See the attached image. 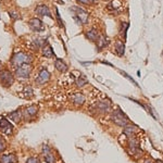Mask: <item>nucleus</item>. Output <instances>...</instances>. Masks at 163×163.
Here are the masks:
<instances>
[{
	"label": "nucleus",
	"mask_w": 163,
	"mask_h": 163,
	"mask_svg": "<svg viewBox=\"0 0 163 163\" xmlns=\"http://www.w3.org/2000/svg\"><path fill=\"white\" fill-rule=\"evenodd\" d=\"M32 61H33L32 56H29L28 53H25V52H19V53H15L12 57L11 64H12V66H14L16 69L20 65L25 64V63H30Z\"/></svg>",
	"instance_id": "1"
},
{
	"label": "nucleus",
	"mask_w": 163,
	"mask_h": 163,
	"mask_svg": "<svg viewBox=\"0 0 163 163\" xmlns=\"http://www.w3.org/2000/svg\"><path fill=\"white\" fill-rule=\"evenodd\" d=\"M72 11H74V17L80 24H86L88 22V13L84 9L78 8V7H73Z\"/></svg>",
	"instance_id": "2"
},
{
	"label": "nucleus",
	"mask_w": 163,
	"mask_h": 163,
	"mask_svg": "<svg viewBox=\"0 0 163 163\" xmlns=\"http://www.w3.org/2000/svg\"><path fill=\"white\" fill-rule=\"evenodd\" d=\"M111 119H112V121L119 126H123V127H125V126L128 125L127 117H126L125 115H124V113H122L120 110L114 111V112L111 114Z\"/></svg>",
	"instance_id": "3"
},
{
	"label": "nucleus",
	"mask_w": 163,
	"mask_h": 163,
	"mask_svg": "<svg viewBox=\"0 0 163 163\" xmlns=\"http://www.w3.org/2000/svg\"><path fill=\"white\" fill-rule=\"evenodd\" d=\"M30 72H32V65L29 63H25V64L20 65L15 69V75L21 78H27Z\"/></svg>",
	"instance_id": "4"
},
{
	"label": "nucleus",
	"mask_w": 163,
	"mask_h": 163,
	"mask_svg": "<svg viewBox=\"0 0 163 163\" xmlns=\"http://www.w3.org/2000/svg\"><path fill=\"white\" fill-rule=\"evenodd\" d=\"M14 82V77L9 71H2L0 73V83L2 86L4 87H10Z\"/></svg>",
	"instance_id": "5"
},
{
	"label": "nucleus",
	"mask_w": 163,
	"mask_h": 163,
	"mask_svg": "<svg viewBox=\"0 0 163 163\" xmlns=\"http://www.w3.org/2000/svg\"><path fill=\"white\" fill-rule=\"evenodd\" d=\"M49 78H50V73L46 69H43V70H40V72H39L38 76L36 77V80H35V82L38 85H41V84L47 83L48 80H49Z\"/></svg>",
	"instance_id": "6"
},
{
	"label": "nucleus",
	"mask_w": 163,
	"mask_h": 163,
	"mask_svg": "<svg viewBox=\"0 0 163 163\" xmlns=\"http://www.w3.org/2000/svg\"><path fill=\"white\" fill-rule=\"evenodd\" d=\"M0 129H1L2 133H4L6 135L12 134V125H11L10 122L7 119H4V117L0 119Z\"/></svg>",
	"instance_id": "7"
},
{
	"label": "nucleus",
	"mask_w": 163,
	"mask_h": 163,
	"mask_svg": "<svg viewBox=\"0 0 163 163\" xmlns=\"http://www.w3.org/2000/svg\"><path fill=\"white\" fill-rule=\"evenodd\" d=\"M28 25H29L30 29L34 30V32H41V30H43V24L39 19H32L28 22Z\"/></svg>",
	"instance_id": "8"
},
{
	"label": "nucleus",
	"mask_w": 163,
	"mask_h": 163,
	"mask_svg": "<svg viewBox=\"0 0 163 163\" xmlns=\"http://www.w3.org/2000/svg\"><path fill=\"white\" fill-rule=\"evenodd\" d=\"M108 10L110 11L111 13H121L123 8H122V3L119 1V0H114L111 3L108 4Z\"/></svg>",
	"instance_id": "9"
},
{
	"label": "nucleus",
	"mask_w": 163,
	"mask_h": 163,
	"mask_svg": "<svg viewBox=\"0 0 163 163\" xmlns=\"http://www.w3.org/2000/svg\"><path fill=\"white\" fill-rule=\"evenodd\" d=\"M36 13L39 15H41V16H49V17H52V14L51 12H50V10L48 9V7L43 6V4H40V6H38L36 8Z\"/></svg>",
	"instance_id": "10"
},
{
	"label": "nucleus",
	"mask_w": 163,
	"mask_h": 163,
	"mask_svg": "<svg viewBox=\"0 0 163 163\" xmlns=\"http://www.w3.org/2000/svg\"><path fill=\"white\" fill-rule=\"evenodd\" d=\"M70 99L75 106H82L85 102V96L83 93H74L73 96H71Z\"/></svg>",
	"instance_id": "11"
},
{
	"label": "nucleus",
	"mask_w": 163,
	"mask_h": 163,
	"mask_svg": "<svg viewBox=\"0 0 163 163\" xmlns=\"http://www.w3.org/2000/svg\"><path fill=\"white\" fill-rule=\"evenodd\" d=\"M43 156H45V160L47 163H54V156H52V153L50 152V148L48 146H43Z\"/></svg>",
	"instance_id": "12"
},
{
	"label": "nucleus",
	"mask_w": 163,
	"mask_h": 163,
	"mask_svg": "<svg viewBox=\"0 0 163 163\" xmlns=\"http://www.w3.org/2000/svg\"><path fill=\"white\" fill-rule=\"evenodd\" d=\"M54 66L61 73H65L67 71V65L64 63V61H62L61 59H57L56 62H54Z\"/></svg>",
	"instance_id": "13"
},
{
	"label": "nucleus",
	"mask_w": 163,
	"mask_h": 163,
	"mask_svg": "<svg viewBox=\"0 0 163 163\" xmlns=\"http://www.w3.org/2000/svg\"><path fill=\"white\" fill-rule=\"evenodd\" d=\"M37 111H38V108H37V106H28V108L25 110V117H27V119H32V117H34L35 115H36Z\"/></svg>",
	"instance_id": "14"
},
{
	"label": "nucleus",
	"mask_w": 163,
	"mask_h": 163,
	"mask_svg": "<svg viewBox=\"0 0 163 163\" xmlns=\"http://www.w3.org/2000/svg\"><path fill=\"white\" fill-rule=\"evenodd\" d=\"M96 41H97V46H98V49H99V50L102 49V48H106V46L109 45L108 38H106V37H104V36H99Z\"/></svg>",
	"instance_id": "15"
},
{
	"label": "nucleus",
	"mask_w": 163,
	"mask_h": 163,
	"mask_svg": "<svg viewBox=\"0 0 163 163\" xmlns=\"http://www.w3.org/2000/svg\"><path fill=\"white\" fill-rule=\"evenodd\" d=\"M0 162L1 163H15L16 162V156L14 154H7V156H2L0 158Z\"/></svg>",
	"instance_id": "16"
},
{
	"label": "nucleus",
	"mask_w": 163,
	"mask_h": 163,
	"mask_svg": "<svg viewBox=\"0 0 163 163\" xmlns=\"http://www.w3.org/2000/svg\"><path fill=\"white\" fill-rule=\"evenodd\" d=\"M124 51H125V46H124V43H122L121 40L116 41V43H115V52L117 53V56L122 57L124 54Z\"/></svg>",
	"instance_id": "17"
},
{
	"label": "nucleus",
	"mask_w": 163,
	"mask_h": 163,
	"mask_svg": "<svg viewBox=\"0 0 163 163\" xmlns=\"http://www.w3.org/2000/svg\"><path fill=\"white\" fill-rule=\"evenodd\" d=\"M86 37L89 39V40L96 41L98 39V37H99V35H98V32L95 29V28H91V29H89L88 32L86 33Z\"/></svg>",
	"instance_id": "18"
},
{
	"label": "nucleus",
	"mask_w": 163,
	"mask_h": 163,
	"mask_svg": "<svg viewBox=\"0 0 163 163\" xmlns=\"http://www.w3.org/2000/svg\"><path fill=\"white\" fill-rule=\"evenodd\" d=\"M9 117H10L11 120H13L15 123H20V121H21L22 119L21 111H13V112H11L10 114H9Z\"/></svg>",
	"instance_id": "19"
},
{
	"label": "nucleus",
	"mask_w": 163,
	"mask_h": 163,
	"mask_svg": "<svg viewBox=\"0 0 163 163\" xmlns=\"http://www.w3.org/2000/svg\"><path fill=\"white\" fill-rule=\"evenodd\" d=\"M43 56L46 57V58H51L53 57V52H52V49L50 47V45H46L45 47H43Z\"/></svg>",
	"instance_id": "20"
},
{
	"label": "nucleus",
	"mask_w": 163,
	"mask_h": 163,
	"mask_svg": "<svg viewBox=\"0 0 163 163\" xmlns=\"http://www.w3.org/2000/svg\"><path fill=\"white\" fill-rule=\"evenodd\" d=\"M86 84H87V78L85 77L84 75L79 74L78 77L76 78V85H77L78 87H83L84 85H86Z\"/></svg>",
	"instance_id": "21"
},
{
	"label": "nucleus",
	"mask_w": 163,
	"mask_h": 163,
	"mask_svg": "<svg viewBox=\"0 0 163 163\" xmlns=\"http://www.w3.org/2000/svg\"><path fill=\"white\" fill-rule=\"evenodd\" d=\"M97 109L102 111V112H106L109 110V104L106 101H100L97 103Z\"/></svg>",
	"instance_id": "22"
},
{
	"label": "nucleus",
	"mask_w": 163,
	"mask_h": 163,
	"mask_svg": "<svg viewBox=\"0 0 163 163\" xmlns=\"http://www.w3.org/2000/svg\"><path fill=\"white\" fill-rule=\"evenodd\" d=\"M128 26H129V24L127 23V22H123L121 25V33L123 32V39H126V33H127V29H128Z\"/></svg>",
	"instance_id": "23"
},
{
	"label": "nucleus",
	"mask_w": 163,
	"mask_h": 163,
	"mask_svg": "<svg viewBox=\"0 0 163 163\" xmlns=\"http://www.w3.org/2000/svg\"><path fill=\"white\" fill-rule=\"evenodd\" d=\"M33 96V89L30 87H27L23 90V93L21 95V97H24V98H29Z\"/></svg>",
	"instance_id": "24"
},
{
	"label": "nucleus",
	"mask_w": 163,
	"mask_h": 163,
	"mask_svg": "<svg viewBox=\"0 0 163 163\" xmlns=\"http://www.w3.org/2000/svg\"><path fill=\"white\" fill-rule=\"evenodd\" d=\"M6 149V141L2 137H0V152H2Z\"/></svg>",
	"instance_id": "25"
},
{
	"label": "nucleus",
	"mask_w": 163,
	"mask_h": 163,
	"mask_svg": "<svg viewBox=\"0 0 163 163\" xmlns=\"http://www.w3.org/2000/svg\"><path fill=\"white\" fill-rule=\"evenodd\" d=\"M9 14H10V16L12 17L13 20H17L20 17L19 13H17L16 11H10V12H9Z\"/></svg>",
	"instance_id": "26"
},
{
	"label": "nucleus",
	"mask_w": 163,
	"mask_h": 163,
	"mask_svg": "<svg viewBox=\"0 0 163 163\" xmlns=\"http://www.w3.org/2000/svg\"><path fill=\"white\" fill-rule=\"evenodd\" d=\"M121 73H122V74H123V75H124V76H125V77H126V78H128V79H129V80H130V82H132V83H133V84H134V85H136V86H138V84H137V83H136V82H135V80H134V78H133V77H130V76H129V75H127V74H126V73H125V72H121Z\"/></svg>",
	"instance_id": "27"
},
{
	"label": "nucleus",
	"mask_w": 163,
	"mask_h": 163,
	"mask_svg": "<svg viewBox=\"0 0 163 163\" xmlns=\"http://www.w3.org/2000/svg\"><path fill=\"white\" fill-rule=\"evenodd\" d=\"M95 1L96 0H78V2H80V3H83V4H91Z\"/></svg>",
	"instance_id": "28"
},
{
	"label": "nucleus",
	"mask_w": 163,
	"mask_h": 163,
	"mask_svg": "<svg viewBox=\"0 0 163 163\" xmlns=\"http://www.w3.org/2000/svg\"><path fill=\"white\" fill-rule=\"evenodd\" d=\"M26 163H38V160L36 158H29Z\"/></svg>",
	"instance_id": "29"
},
{
	"label": "nucleus",
	"mask_w": 163,
	"mask_h": 163,
	"mask_svg": "<svg viewBox=\"0 0 163 163\" xmlns=\"http://www.w3.org/2000/svg\"><path fill=\"white\" fill-rule=\"evenodd\" d=\"M145 163H151V162H150L149 160H146V161H145Z\"/></svg>",
	"instance_id": "30"
},
{
	"label": "nucleus",
	"mask_w": 163,
	"mask_h": 163,
	"mask_svg": "<svg viewBox=\"0 0 163 163\" xmlns=\"http://www.w3.org/2000/svg\"><path fill=\"white\" fill-rule=\"evenodd\" d=\"M1 66H2V64H1V61H0V69H1Z\"/></svg>",
	"instance_id": "31"
},
{
	"label": "nucleus",
	"mask_w": 163,
	"mask_h": 163,
	"mask_svg": "<svg viewBox=\"0 0 163 163\" xmlns=\"http://www.w3.org/2000/svg\"><path fill=\"white\" fill-rule=\"evenodd\" d=\"M156 163H162V162H161V161H158V162H156Z\"/></svg>",
	"instance_id": "32"
}]
</instances>
